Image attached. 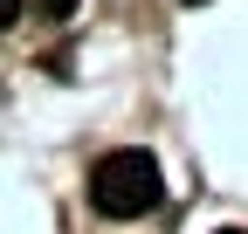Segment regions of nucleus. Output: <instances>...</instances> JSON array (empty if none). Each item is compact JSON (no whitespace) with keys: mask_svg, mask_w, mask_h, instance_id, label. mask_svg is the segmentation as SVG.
<instances>
[{"mask_svg":"<svg viewBox=\"0 0 248 234\" xmlns=\"http://www.w3.org/2000/svg\"><path fill=\"white\" fill-rule=\"evenodd\" d=\"M159 159L152 152H104L97 165H90V207H97L104 220H138L159 207Z\"/></svg>","mask_w":248,"mask_h":234,"instance_id":"obj_1","label":"nucleus"},{"mask_svg":"<svg viewBox=\"0 0 248 234\" xmlns=\"http://www.w3.org/2000/svg\"><path fill=\"white\" fill-rule=\"evenodd\" d=\"M28 14H35V21H69L76 0H28Z\"/></svg>","mask_w":248,"mask_h":234,"instance_id":"obj_2","label":"nucleus"},{"mask_svg":"<svg viewBox=\"0 0 248 234\" xmlns=\"http://www.w3.org/2000/svg\"><path fill=\"white\" fill-rule=\"evenodd\" d=\"M21 14H28V0H0V28H14Z\"/></svg>","mask_w":248,"mask_h":234,"instance_id":"obj_3","label":"nucleus"},{"mask_svg":"<svg viewBox=\"0 0 248 234\" xmlns=\"http://www.w3.org/2000/svg\"><path fill=\"white\" fill-rule=\"evenodd\" d=\"M221 234H248V227H221Z\"/></svg>","mask_w":248,"mask_h":234,"instance_id":"obj_4","label":"nucleus"},{"mask_svg":"<svg viewBox=\"0 0 248 234\" xmlns=\"http://www.w3.org/2000/svg\"><path fill=\"white\" fill-rule=\"evenodd\" d=\"M186 7H207V0H186Z\"/></svg>","mask_w":248,"mask_h":234,"instance_id":"obj_5","label":"nucleus"}]
</instances>
